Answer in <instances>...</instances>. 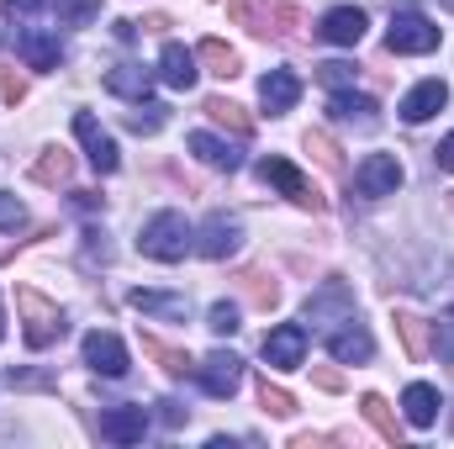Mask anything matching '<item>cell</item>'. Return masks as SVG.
Masks as SVG:
<instances>
[{
  "label": "cell",
  "mask_w": 454,
  "mask_h": 449,
  "mask_svg": "<svg viewBox=\"0 0 454 449\" xmlns=\"http://www.w3.org/2000/svg\"><path fill=\"white\" fill-rule=\"evenodd\" d=\"M196 232H191V223L180 217V212H159V217H148L143 223V232H137V248L148 254V259H159V264H175V259H185L196 243H191Z\"/></svg>",
  "instance_id": "obj_1"
},
{
  "label": "cell",
  "mask_w": 454,
  "mask_h": 449,
  "mask_svg": "<svg viewBox=\"0 0 454 449\" xmlns=\"http://www.w3.org/2000/svg\"><path fill=\"white\" fill-rule=\"evenodd\" d=\"M16 312H21V338H27V349H48V343L64 338V312H59L43 291L16 286Z\"/></svg>",
  "instance_id": "obj_2"
},
{
  "label": "cell",
  "mask_w": 454,
  "mask_h": 449,
  "mask_svg": "<svg viewBox=\"0 0 454 449\" xmlns=\"http://www.w3.org/2000/svg\"><path fill=\"white\" fill-rule=\"evenodd\" d=\"M259 175H264V180H270L280 196H291L296 207H307V212H323V191H317V185H312V180H307V175H301L291 159L270 154V159H259Z\"/></svg>",
  "instance_id": "obj_3"
},
{
  "label": "cell",
  "mask_w": 454,
  "mask_h": 449,
  "mask_svg": "<svg viewBox=\"0 0 454 449\" xmlns=\"http://www.w3.org/2000/svg\"><path fill=\"white\" fill-rule=\"evenodd\" d=\"M439 43H444V32L428 16H418V11H396L391 16V32H386V48L391 53H434Z\"/></svg>",
  "instance_id": "obj_4"
},
{
  "label": "cell",
  "mask_w": 454,
  "mask_h": 449,
  "mask_svg": "<svg viewBox=\"0 0 454 449\" xmlns=\"http://www.w3.org/2000/svg\"><path fill=\"white\" fill-rule=\"evenodd\" d=\"M402 180H407V175H402V159H396V154H370V159L354 169V196L380 201V196H396Z\"/></svg>",
  "instance_id": "obj_5"
},
{
  "label": "cell",
  "mask_w": 454,
  "mask_h": 449,
  "mask_svg": "<svg viewBox=\"0 0 454 449\" xmlns=\"http://www.w3.org/2000/svg\"><path fill=\"white\" fill-rule=\"evenodd\" d=\"M343 318H354V291H348L343 280H328L323 291L307 296V323H312V328L328 334V328H339Z\"/></svg>",
  "instance_id": "obj_6"
},
{
  "label": "cell",
  "mask_w": 454,
  "mask_h": 449,
  "mask_svg": "<svg viewBox=\"0 0 454 449\" xmlns=\"http://www.w3.org/2000/svg\"><path fill=\"white\" fill-rule=\"evenodd\" d=\"M196 381H201L207 397H232V391L243 386V359H238L232 349H217V354H207V359L196 365Z\"/></svg>",
  "instance_id": "obj_7"
},
{
  "label": "cell",
  "mask_w": 454,
  "mask_h": 449,
  "mask_svg": "<svg viewBox=\"0 0 454 449\" xmlns=\"http://www.w3.org/2000/svg\"><path fill=\"white\" fill-rule=\"evenodd\" d=\"M74 138L85 143V159L101 169V175H116V164H121V154H116V143H112V132L96 122L90 112H74Z\"/></svg>",
  "instance_id": "obj_8"
},
{
  "label": "cell",
  "mask_w": 454,
  "mask_h": 449,
  "mask_svg": "<svg viewBox=\"0 0 454 449\" xmlns=\"http://www.w3.org/2000/svg\"><path fill=\"white\" fill-rule=\"evenodd\" d=\"M264 359H270V370H296V365L307 359V328H301V323L270 328V334H264Z\"/></svg>",
  "instance_id": "obj_9"
},
{
  "label": "cell",
  "mask_w": 454,
  "mask_h": 449,
  "mask_svg": "<svg viewBox=\"0 0 454 449\" xmlns=\"http://www.w3.org/2000/svg\"><path fill=\"white\" fill-rule=\"evenodd\" d=\"M85 365H90L96 375H106V381H121V375H127V349H121V338L106 334V328L85 334Z\"/></svg>",
  "instance_id": "obj_10"
},
{
  "label": "cell",
  "mask_w": 454,
  "mask_h": 449,
  "mask_svg": "<svg viewBox=\"0 0 454 449\" xmlns=\"http://www.w3.org/2000/svg\"><path fill=\"white\" fill-rule=\"evenodd\" d=\"M444 101H450V85H444V80H418V85L402 96V106H396V112H402V122H412V127H418V122H428V116L444 112Z\"/></svg>",
  "instance_id": "obj_11"
},
{
  "label": "cell",
  "mask_w": 454,
  "mask_h": 449,
  "mask_svg": "<svg viewBox=\"0 0 454 449\" xmlns=\"http://www.w3.org/2000/svg\"><path fill=\"white\" fill-rule=\"evenodd\" d=\"M328 354H333L339 365H364V359L375 354V338L364 334L354 318H343L339 328H328Z\"/></svg>",
  "instance_id": "obj_12"
},
{
  "label": "cell",
  "mask_w": 454,
  "mask_h": 449,
  "mask_svg": "<svg viewBox=\"0 0 454 449\" xmlns=\"http://www.w3.org/2000/svg\"><path fill=\"white\" fill-rule=\"evenodd\" d=\"M364 27H370V16H364L359 5H333L317 32H323V43H333V48H354V43L364 37Z\"/></svg>",
  "instance_id": "obj_13"
},
{
  "label": "cell",
  "mask_w": 454,
  "mask_h": 449,
  "mask_svg": "<svg viewBox=\"0 0 454 449\" xmlns=\"http://www.w3.org/2000/svg\"><path fill=\"white\" fill-rule=\"evenodd\" d=\"M238 243H243V223H238V217H227V212H212L207 227H201V238H196V248H201L207 259H227Z\"/></svg>",
  "instance_id": "obj_14"
},
{
  "label": "cell",
  "mask_w": 454,
  "mask_h": 449,
  "mask_svg": "<svg viewBox=\"0 0 454 449\" xmlns=\"http://www.w3.org/2000/svg\"><path fill=\"white\" fill-rule=\"evenodd\" d=\"M259 101H264L270 116H286L296 101H301V80H296L291 69H270V75L259 80Z\"/></svg>",
  "instance_id": "obj_15"
},
{
  "label": "cell",
  "mask_w": 454,
  "mask_h": 449,
  "mask_svg": "<svg viewBox=\"0 0 454 449\" xmlns=\"http://www.w3.org/2000/svg\"><path fill=\"white\" fill-rule=\"evenodd\" d=\"M196 53L185 48V43H164V53H159V80L169 85V91H191L196 85Z\"/></svg>",
  "instance_id": "obj_16"
},
{
  "label": "cell",
  "mask_w": 454,
  "mask_h": 449,
  "mask_svg": "<svg viewBox=\"0 0 454 449\" xmlns=\"http://www.w3.org/2000/svg\"><path fill=\"white\" fill-rule=\"evenodd\" d=\"M143 434H148V407H112V413H101V439L137 445Z\"/></svg>",
  "instance_id": "obj_17"
},
{
  "label": "cell",
  "mask_w": 454,
  "mask_h": 449,
  "mask_svg": "<svg viewBox=\"0 0 454 449\" xmlns=\"http://www.w3.org/2000/svg\"><path fill=\"white\" fill-rule=\"evenodd\" d=\"M439 407H444V402H439V391H434L428 381H412V386L402 391V418H407L412 429H434V423H439Z\"/></svg>",
  "instance_id": "obj_18"
},
{
  "label": "cell",
  "mask_w": 454,
  "mask_h": 449,
  "mask_svg": "<svg viewBox=\"0 0 454 449\" xmlns=\"http://www.w3.org/2000/svg\"><path fill=\"white\" fill-rule=\"evenodd\" d=\"M16 48H21V59H27V69H59V59H64L59 37L43 32V27H27V32L16 37Z\"/></svg>",
  "instance_id": "obj_19"
},
{
  "label": "cell",
  "mask_w": 454,
  "mask_h": 449,
  "mask_svg": "<svg viewBox=\"0 0 454 449\" xmlns=\"http://www.w3.org/2000/svg\"><path fill=\"white\" fill-rule=\"evenodd\" d=\"M132 307L143 318H169V323L191 318V296H180V291H132Z\"/></svg>",
  "instance_id": "obj_20"
},
{
  "label": "cell",
  "mask_w": 454,
  "mask_h": 449,
  "mask_svg": "<svg viewBox=\"0 0 454 449\" xmlns=\"http://www.w3.org/2000/svg\"><path fill=\"white\" fill-rule=\"evenodd\" d=\"M106 91H112V96H121V101H148L153 75H148L143 64H116V69H106Z\"/></svg>",
  "instance_id": "obj_21"
},
{
  "label": "cell",
  "mask_w": 454,
  "mask_h": 449,
  "mask_svg": "<svg viewBox=\"0 0 454 449\" xmlns=\"http://www.w3.org/2000/svg\"><path fill=\"white\" fill-rule=\"evenodd\" d=\"M328 112L339 116V122H359V127H364V132H375V127H380V106H375V101H370V96H354V85H348V91H333V101H328Z\"/></svg>",
  "instance_id": "obj_22"
},
{
  "label": "cell",
  "mask_w": 454,
  "mask_h": 449,
  "mask_svg": "<svg viewBox=\"0 0 454 449\" xmlns=\"http://www.w3.org/2000/svg\"><path fill=\"white\" fill-rule=\"evenodd\" d=\"M185 143H191V154H196L201 164H212V169H238V164H243L238 148H227L223 138H212V132H191Z\"/></svg>",
  "instance_id": "obj_23"
},
{
  "label": "cell",
  "mask_w": 454,
  "mask_h": 449,
  "mask_svg": "<svg viewBox=\"0 0 454 449\" xmlns=\"http://www.w3.org/2000/svg\"><path fill=\"white\" fill-rule=\"evenodd\" d=\"M359 413H364V423H370L386 445H402V423H396V413H391L375 391H370V397H359Z\"/></svg>",
  "instance_id": "obj_24"
},
{
  "label": "cell",
  "mask_w": 454,
  "mask_h": 449,
  "mask_svg": "<svg viewBox=\"0 0 454 449\" xmlns=\"http://www.w3.org/2000/svg\"><path fill=\"white\" fill-rule=\"evenodd\" d=\"M396 338H402L407 359H423V354H428V323H423L418 312H396Z\"/></svg>",
  "instance_id": "obj_25"
},
{
  "label": "cell",
  "mask_w": 454,
  "mask_h": 449,
  "mask_svg": "<svg viewBox=\"0 0 454 449\" xmlns=\"http://www.w3.org/2000/svg\"><path fill=\"white\" fill-rule=\"evenodd\" d=\"M196 64H207V69H212V75H223V80L238 75V53H232L227 43H217V37H207V43L196 48Z\"/></svg>",
  "instance_id": "obj_26"
},
{
  "label": "cell",
  "mask_w": 454,
  "mask_h": 449,
  "mask_svg": "<svg viewBox=\"0 0 454 449\" xmlns=\"http://www.w3.org/2000/svg\"><path fill=\"white\" fill-rule=\"evenodd\" d=\"M69 169H74V159H69L64 148H48V154L32 164V180H43V185H64V180H69Z\"/></svg>",
  "instance_id": "obj_27"
},
{
  "label": "cell",
  "mask_w": 454,
  "mask_h": 449,
  "mask_svg": "<svg viewBox=\"0 0 454 449\" xmlns=\"http://www.w3.org/2000/svg\"><path fill=\"white\" fill-rule=\"evenodd\" d=\"M207 116H212V122H223V127H232L238 138H248V132H254V116L243 112V106H232V101H223V96H212V101H207Z\"/></svg>",
  "instance_id": "obj_28"
},
{
  "label": "cell",
  "mask_w": 454,
  "mask_h": 449,
  "mask_svg": "<svg viewBox=\"0 0 454 449\" xmlns=\"http://www.w3.org/2000/svg\"><path fill=\"white\" fill-rule=\"evenodd\" d=\"M143 354H148V359H159L169 375H185V370H191V359H185L180 349H169L164 338H153V334H143Z\"/></svg>",
  "instance_id": "obj_29"
},
{
  "label": "cell",
  "mask_w": 454,
  "mask_h": 449,
  "mask_svg": "<svg viewBox=\"0 0 454 449\" xmlns=\"http://www.w3.org/2000/svg\"><path fill=\"white\" fill-rule=\"evenodd\" d=\"M164 122H169V106H159V101H132V112H127L132 132H159Z\"/></svg>",
  "instance_id": "obj_30"
},
{
  "label": "cell",
  "mask_w": 454,
  "mask_h": 449,
  "mask_svg": "<svg viewBox=\"0 0 454 449\" xmlns=\"http://www.w3.org/2000/svg\"><path fill=\"white\" fill-rule=\"evenodd\" d=\"M307 154H312L328 175H343V154H339V143H333L328 132H307Z\"/></svg>",
  "instance_id": "obj_31"
},
{
  "label": "cell",
  "mask_w": 454,
  "mask_h": 449,
  "mask_svg": "<svg viewBox=\"0 0 454 449\" xmlns=\"http://www.w3.org/2000/svg\"><path fill=\"white\" fill-rule=\"evenodd\" d=\"M259 407H264L270 418H291V413H296V402H291V391H280V386H275L270 375L259 381Z\"/></svg>",
  "instance_id": "obj_32"
},
{
  "label": "cell",
  "mask_w": 454,
  "mask_h": 449,
  "mask_svg": "<svg viewBox=\"0 0 454 449\" xmlns=\"http://www.w3.org/2000/svg\"><path fill=\"white\" fill-rule=\"evenodd\" d=\"M317 80H323L328 91H348V85L359 80V69H354V64H343V59H328V64H317Z\"/></svg>",
  "instance_id": "obj_33"
},
{
  "label": "cell",
  "mask_w": 454,
  "mask_h": 449,
  "mask_svg": "<svg viewBox=\"0 0 454 449\" xmlns=\"http://www.w3.org/2000/svg\"><path fill=\"white\" fill-rule=\"evenodd\" d=\"M207 328H212L217 338H232L238 334V307H232V302H217V307L207 312Z\"/></svg>",
  "instance_id": "obj_34"
},
{
  "label": "cell",
  "mask_w": 454,
  "mask_h": 449,
  "mask_svg": "<svg viewBox=\"0 0 454 449\" xmlns=\"http://www.w3.org/2000/svg\"><path fill=\"white\" fill-rule=\"evenodd\" d=\"M243 286H248V296L259 302V307H275V280H264V270H243Z\"/></svg>",
  "instance_id": "obj_35"
},
{
  "label": "cell",
  "mask_w": 454,
  "mask_h": 449,
  "mask_svg": "<svg viewBox=\"0 0 454 449\" xmlns=\"http://www.w3.org/2000/svg\"><path fill=\"white\" fill-rule=\"evenodd\" d=\"M0 227L5 232H16V227H27V207L11 196V191H0Z\"/></svg>",
  "instance_id": "obj_36"
},
{
  "label": "cell",
  "mask_w": 454,
  "mask_h": 449,
  "mask_svg": "<svg viewBox=\"0 0 454 449\" xmlns=\"http://www.w3.org/2000/svg\"><path fill=\"white\" fill-rule=\"evenodd\" d=\"M0 96H5V101H11V106H16V101H21V96H27V80H21V75H16V69H0Z\"/></svg>",
  "instance_id": "obj_37"
},
{
  "label": "cell",
  "mask_w": 454,
  "mask_h": 449,
  "mask_svg": "<svg viewBox=\"0 0 454 449\" xmlns=\"http://www.w3.org/2000/svg\"><path fill=\"white\" fill-rule=\"evenodd\" d=\"M434 164H439V169H450V175H454V132L444 138V143H439V148H434Z\"/></svg>",
  "instance_id": "obj_38"
},
{
  "label": "cell",
  "mask_w": 454,
  "mask_h": 449,
  "mask_svg": "<svg viewBox=\"0 0 454 449\" xmlns=\"http://www.w3.org/2000/svg\"><path fill=\"white\" fill-rule=\"evenodd\" d=\"M159 407H164V413H159V418H164V423H169V429H180V423H185V407H180V402H159Z\"/></svg>",
  "instance_id": "obj_39"
},
{
  "label": "cell",
  "mask_w": 454,
  "mask_h": 449,
  "mask_svg": "<svg viewBox=\"0 0 454 449\" xmlns=\"http://www.w3.org/2000/svg\"><path fill=\"white\" fill-rule=\"evenodd\" d=\"M37 5H48V0H5V11H11V16H32Z\"/></svg>",
  "instance_id": "obj_40"
},
{
  "label": "cell",
  "mask_w": 454,
  "mask_h": 449,
  "mask_svg": "<svg viewBox=\"0 0 454 449\" xmlns=\"http://www.w3.org/2000/svg\"><path fill=\"white\" fill-rule=\"evenodd\" d=\"M317 386H323V391H339L343 375H339V370H317Z\"/></svg>",
  "instance_id": "obj_41"
},
{
  "label": "cell",
  "mask_w": 454,
  "mask_h": 449,
  "mask_svg": "<svg viewBox=\"0 0 454 449\" xmlns=\"http://www.w3.org/2000/svg\"><path fill=\"white\" fill-rule=\"evenodd\" d=\"M0 334H5V312H0Z\"/></svg>",
  "instance_id": "obj_42"
},
{
  "label": "cell",
  "mask_w": 454,
  "mask_h": 449,
  "mask_svg": "<svg viewBox=\"0 0 454 449\" xmlns=\"http://www.w3.org/2000/svg\"><path fill=\"white\" fill-rule=\"evenodd\" d=\"M450 5H454V0H450Z\"/></svg>",
  "instance_id": "obj_43"
}]
</instances>
